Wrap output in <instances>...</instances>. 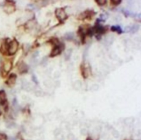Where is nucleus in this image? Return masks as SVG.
Segmentation results:
<instances>
[{
  "label": "nucleus",
  "instance_id": "nucleus-11",
  "mask_svg": "<svg viewBox=\"0 0 141 140\" xmlns=\"http://www.w3.org/2000/svg\"><path fill=\"white\" fill-rule=\"evenodd\" d=\"M96 33H103V32H104V28L100 26H98L96 28Z\"/></svg>",
  "mask_w": 141,
  "mask_h": 140
},
{
  "label": "nucleus",
  "instance_id": "nucleus-10",
  "mask_svg": "<svg viewBox=\"0 0 141 140\" xmlns=\"http://www.w3.org/2000/svg\"><path fill=\"white\" fill-rule=\"evenodd\" d=\"M65 38L66 40H72L74 38V34L70 32V33H67L65 34Z\"/></svg>",
  "mask_w": 141,
  "mask_h": 140
},
{
  "label": "nucleus",
  "instance_id": "nucleus-16",
  "mask_svg": "<svg viewBox=\"0 0 141 140\" xmlns=\"http://www.w3.org/2000/svg\"><path fill=\"white\" fill-rule=\"evenodd\" d=\"M120 2H121V1H112V3L114 4H116V5L119 4Z\"/></svg>",
  "mask_w": 141,
  "mask_h": 140
},
{
  "label": "nucleus",
  "instance_id": "nucleus-4",
  "mask_svg": "<svg viewBox=\"0 0 141 140\" xmlns=\"http://www.w3.org/2000/svg\"><path fill=\"white\" fill-rule=\"evenodd\" d=\"M12 67V62L10 61H6L4 64V69L6 72H8Z\"/></svg>",
  "mask_w": 141,
  "mask_h": 140
},
{
  "label": "nucleus",
  "instance_id": "nucleus-7",
  "mask_svg": "<svg viewBox=\"0 0 141 140\" xmlns=\"http://www.w3.org/2000/svg\"><path fill=\"white\" fill-rule=\"evenodd\" d=\"M12 106H13V109H14V112L16 113V114H17L18 111H19V105H18V102H17V99H14L13 102H12Z\"/></svg>",
  "mask_w": 141,
  "mask_h": 140
},
{
  "label": "nucleus",
  "instance_id": "nucleus-3",
  "mask_svg": "<svg viewBox=\"0 0 141 140\" xmlns=\"http://www.w3.org/2000/svg\"><path fill=\"white\" fill-rule=\"evenodd\" d=\"M63 48V46H61V45L56 46V47L53 49L52 52L51 53V56H57V55H58L59 54H60Z\"/></svg>",
  "mask_w": 141,
  "mask_h": 140
},
{
  "label": "nucleus",
  "instance_id": "nucleus-6",
  "mask_svg": "<svg viewBox=\"0 0 141 140\" xmlns=\"http://www.w3.org/2000/svg\"><path fill=\"white\" fill-rule=\"evenodd\" d=\"M5 10L8 13H11L14 10V6L13 4H9V5H6V7H5Z\"/></svg>",
  "mask_w": 141,
  "mask_h": 140
},
{
  "label": "nucleus",
  "instance_id": "nucleus-8",
  "mask_svg": "<svg viewBox=\"0 0 141 140\" xmlns=\"http://www.w3.org/2000/svg\"><path fill=\"white\" fill-rule=\"evenodd\" d=\"M6 101V93L4 91H0V104L3 105Z\"/></svg>",
  "mask_w": 141,
  "mask_h": 140
},
{
  "label": "nucleus",
  "instance_id": "nucleus-17",
  "mask_svg": "<svg viewBox=\"0 0 141 140\" xmlns=\"http://www.w3.org/2000/svg\"><path fill=\"white\" fill-rule=\"evenodd\" d=\"M32 79H33V81L35 82V83H37V81H36V80H35V76H32Z\"/></svg>",
  "mask_w": 141,
  "mask_h": 140
},
{
  "label": "nucleus",
  "instance_id": "nucleus-12",
  "mask_svg": "<svg viewBox=\"0 0 141 140\" xmlns=\"http://www.w3.org/2000/svg\"><path fill=\"white\" fill-rule=\"evenodd\" d=\"M138 29H139L138 25H134V26H133L130 27V31L132 32H136Z\"/></svg>",
  "mask_w": 141,
  "mask_h": 140
},
{
  "label": "nucleus",
  "instance_id": "nucleus-9",
  "mask_svg": "<svg viewBox=\"0 0 141 140\" xmlns=\"http://www.w3.org/2000/svg\"><path fill=\"white\" fill-rule=\"evenodd\" d=\"M19 71H21V72H25V71H27V69H28V67L26 64H24L22 63V64L19 65Z\"/></svg>",
  "mask_w": 141,
  "mask_h": 140
},
{
  "label": "nucleus",
  "instance_id": "nucleus-2",
  "mask_svg": "<svg viewBox=\"0 0 141 140\" xmlns=\"http://www.w3.org/2000/svg\"><path fill=\"white\" fill-rule=\"evenodd\" d=\"M56 15L61 22H63V20L67 18V16L65 13L64 10L61 8H59V9H57L56 10Z\"/></svg>",
  "mask_w": 141,
  "mask_h": 140
},
{
  "label": "nucleus",
  "instance_id": "nucleus-5",
  "mask_svg": "<svg viewBox=\"0 0 141 140\" xmlns=\"http://www.w3.org/2000/svg\"><path fill=\"white\" fill-rule=\"evenodd\" d=\"M17 78V76L14 74H12L10 76L8 80V84L10 85H12L15 83V80Z\"/></svg>",
  "mask_w": 141,
  "mask_h": 140
},
{
  "label": "nucleus",
  "instance_id": "nucleus-1",
  "mask_svg": "<svg viewBox=\"0 0 141 140\" xmlns=\"http://www.w3.org/2000/svg\"><path fill=\"white\" fill-rule=\"evenodd\" d=\"M17 48H18V43L16 40L12 41L11 43L9 44V47H8V53L9 54L12 55L15 54L17 52Z\"/></svg>",
  "mask_w": 141,
  "mask_h": 140
},
{
  "label": "nucleus",
  "instance_id": "nucleus-18",
  "mask_svg": "<svg viewBox=\"0 0 141 140\" xmlns=\"http://www.w3.org/2000/svg\"><path fill=\"white\" fill-rule=\"evenodd\" d=\"M9 140H16V139H15L14 138H12V137H11V138H10Z\"/></svg>",
  "mask_w": 141,
  "mask_h": 140
},
{
  "label": "nucleus",
  "instance_id": "nucleus-13",
  "mask_svg": "<svg viewBox=\"0 0 141 140\" xmlns=\"http://www.w3.org/2000/svg\"><path fill=\"white\" fill-rule=\"evenodd\" d=\"M112 30L114 31V32H116V31L118 33H121V32H122L121 29L118 26H112Z\"/></svg>",
  "mask_w": 141,
  "mask_h": 140
},
{
  "label": "nucleus",
  "instance_id": "nucleus-19",
  "mask_svg": "<svg viewBox=\"0 0 141 140\" xmlns=\"http://www.w3.org/2000/svg\"><path fill=\"white\" fill-rule=\"evenodd\" d=\"M86 140H92V139L90 137H88V138H87V139Z\"/></svg>",
  "mask_w": 141,
  "mask_h": 140
},
{
  "label": "nucleus",
  "instance_id": "nucleus-15",
  "mask_svg": "<svg viewBox=\"0 0 141 140\" xmlns=\"http://www.w3.org/2000/svg\"><path fill=\"white\" fill-rule=\"evenodd\" d=\"M105 2H106L105 1H97V2H96V3L98 4L99 5H100V6H102V5H103L104 4H105Z\"/></svg>",
  "mask_w": 141,
  "mask_h": 140
},
{
  "label": "nucleus",
  "instance_id": "nucleus-14",
  "mask_svg": "<svg viewBox=\"0 0 141 140\" xmlns=\"http://www.w3.org/2000/svg\"><path fill=\"white\" fill-rule=\"evenodd\" d=\"M0 140H6V136L0 133Z\"/></svg>",
  "mask_w": 141,
  "mask_h": 140
}]
</instances>
